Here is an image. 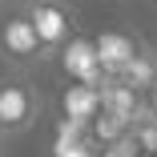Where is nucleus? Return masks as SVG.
<instances>
[{
	"instance_id": "nucleus-3",
	"label": "nucleus",
	"mask_w": 157,
	"mask_h": 157,
	"mask_svg": "<svg viewBox=\"0 0 157 157\" xmlns=\"http://www.w3.org/2000/svg\"><path fill=\"white\" fill-rule=\"evenodd\" d=\"M28 24L36 28V36H40V44H44L48 52L73 33V24H69V8L60 4V0H40V4H28Z\"/></svg>"
},
{
	"instance_id": "nucleus-4",
	"label": "nucleus",
	"mask_w": 157,
	"mask_h": 157,
	"mask_svg": "<svg viewBox=\"0 0 157 157\" xmlns=\"http://www.w3.org/2000/svg\"><path fill=\"white\" fill-rule=\"evenodd\" d=\"M145 117H149V121H157V81L145 89Z\"/></svg>"
},
{
	"instance_id": "nucleus-1",
	"label": "nucleus",
	"mask_w": 157,
	"mask_h": 157,
	"mask_svg": "<svg viewBox=\"0 0 157 157\" xmlns=\"http://www.w3.org/2000/svg\"><path fill=\"white\" fill-rule=\"evenodd\" d=\"M40 109H44V97L24 73L0 77V141L28 133L40 121Z\"/></svg>"
},
{
	"instance_id": "nucleus-2",
	"label": "nucleus",
	"mask_w": 157,
	"mask_h": 157,
	"mask_svg": "<svg viewBox=\"0 0 157 157\" xmlns=\"http://www.w3.org/2000/svg\"><path fill=\"white\" fill-rule=\"evenodd\" d=\"M48 56L52 52L40 44V36H36V28L28 24V16H4L0 20V60H4L8 69L28 77L33 69H40Z\"/></svg>"
},
{
	"instance_id": "nucleus-5",
	"label": "nucleus",
	"mask_w": 157,
	"mask_h": 157,
	"mask_svg": "<svg viewBox=\"0 0 157 157\" xmlns=\"http://www.w3.org/2000/svg\"><path fill=\"white\" fill-rule=\"evenodd\" d=\"M24 4H40V0H24Z\"/></svg>"
}]
</instances>
